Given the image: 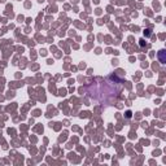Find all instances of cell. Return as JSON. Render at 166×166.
<instances>
[{
	"label": "cell",
	"instance_id": "obj_1",
	"mask_svg": "<svg viewBox=\"0 0 166 166\" xmlns=\"http://www.w3.org/2000/svg\"><path fill=\"white\" fill-rule=\"evenodd\" d=\"M158 56H160V60H161V64H165L166 60H165V51L162 49V51H160V53H158Z\"/></svg>",
	"mask_w": 166,
	"mask_h": 166
}]
</instances>
